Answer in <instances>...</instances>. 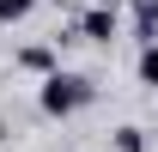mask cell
Returning <instances> with one entry per match:
<instances>
[{
  "instance_id": "6da1fadb",
  "label": "cell",
  "mask_w": 158,
  "mask_h": 152,
  "mask_svg": "<svg viewBox=\"0 0 158 152\" xmlns=\"http://www.w3.org/2000/svg\"><path fill=\"white\" fill-rule=\"evenodd\" d=\"M91 97H98V85H91V79L61 67V73H49V79L37 85V110H43V116H55V122H67V116H79Z\"/></svg>"
},
{
  "instance_id": "7a4b0ae2",
  "label": "cell",
  "mask_w": 158,
  "mask_h": 152,
  "mask_svg": "<svg viewBox=\"0 0 158 152\" xmlns=\"http://www.w3.org/2000/svg\"><path fill=\"white\" fill-rule=\"evenodd\" d=\"M73 31H79V43H116L122 37V6H116V0L85 6V12L73 19Z\"/></svg>"
},
{
  "instance_id": "3957f363",
  "label": "cell",
  "mask_w": 158,
  "mask_h": 152,
  "mask_svg": "<svg viewBox=\"0 0 158 152\" xmlns=\"http://www.w3.org/2000/svg\"><path fill=\"white\" fill-rule=\"evenodd\" d=\"M55 55H61L55 43H31V49H19L12 61H19L24 73H37V79H49V73H61V67H55Z\"/></svg>"
},
{
  "instance_id": "277c9868",
  "label": "cell",
  "mask_w": 158,
  "mask_h": 152,
  "mask_svg": "<svg viewBox=\"0 0 158 152\" xmlns=\"http://www.w3.org/2000/svg\"><path fill=\"white\" fill-rule=\"evenodd\" d=\"M128 12H134V37H140V49H146V43H158V0H128Z\"/></svg>"
},
{
  "instance_id": "5b68a950",
  "label": "cell",
  "mask_w": 158,
  "mask_h": 152,
  "mask_svg": "<svg viewBox=\"0 0 158 152\" xmlns=\"http://www.w3.org/2000/svg\"><path fill=\"white\" fill-rule=\"evenodd\" d=\"M110 152H152V146H146V128H134V122H122V128L110 134Z\"/></svg>"
},
{
  "instance_id": "8992f818",
  "label": "cell",
  "mask_w": 158,
  "mask_h": 152,
  "mask_svg": "<svg viewBox=\"0 0 158 152\" xmlns=\"http://www.w3.org/2000/svg\"><path fill=\"white\" fill-rule=\"evenodd\" d=\"M134 73H140V85H152V91H158V43H146V49H140Z\"/></svg>"
},
{
  "instance_id": "52a82bcc",
  "label": "cell",
  "mask_w": 158,
  "mask_h": 152,
  "mask_svg": "<svg viewBox=\"0 0 158 152\" xmlns=\"http://www.w3.org/2000/svg\"><path fill=\"white\" fill-rule=\"evenodd\" d=\"M37 12V0H0V24H24Z\"/></svg>"
}]
</instances>
